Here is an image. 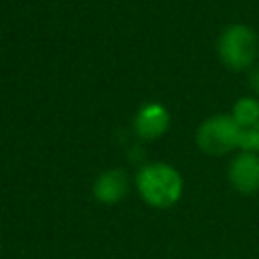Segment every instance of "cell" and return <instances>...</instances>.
Returning <instances> with one entry per match:
<instances>
[{"label":"cell","instance_id":"9c48e42d","mask_svg":"<svg viewBox=\"0 0 259 259\" xmlns=\"http://www.w3.org/2000/svg\"><path fill=\"white\" fill-rule=\"evenodd\" d=\"M257 132H259V125H257Z\"/></svg>","mask_w":259,"mask_h":259},{"label":"cell","instance_id":"277c9868","mask_svg":"<svg viewBox=\"0 0 259 259\" xmlns=\"http://www.w3.org/2000/svg\"><path fill=\"white\" fill-rule=\"evenodd\" d=\"M231 186L241 194H253L259 190V154L239 152L227 170Z\"/></svg>","mask_w":259,"mask_h":259},{"label":"cell","instance_id":"6da1fadb","mask_svg":"<svg viewBox=\"0 0 259 259\" xmlns=\"http://www.w3.org/2000/svg\"><path fill=\"white\" fill-rule=\"evenodd\" d=\"M136 188L148 206L170 208L182 198L184 180L172 164L150 162L138 170Z\"/></svg>","mask_w":259,"mask_h":259},{"label":"cell","instance_id":"7a4b0ae2","mask_svg":"<svg viewBox=\"0 0 259 259\" xmlns=\"http://www.w3.org/2000/svg\"><path fill=\"white\" fill-rule=\"evenodd\" d=\"M217 53L227 69L245 71L259 57L257 32L247 24H229L217 40Z\"/></svg>","mask_w":259,"mask_h":259},{"label":"cell","instance_id":"3957f363","mask_svg":"<svg viewBox=\"0 0 259 259\" xmlns=\"http://www.w3.org/2000/svg\"><path fill=\"white\" fill-rule=\"evenodd\" d=\"M241 127L231 113H217L206 117L196 130V146L208 156L229 154L239 148Z\"/></svg>","mask_w":259,"mask_h":259},{"label":"cell","instance_id":"ba28073f","mask_svg":"<svg viewBox=\"0 0 259 259\" xmlns=\"http://www.w3.org/2000/svg\"><path fill=\"white\" fill-rule=\"evenodd\" d=\"M249 81H251L253 91H255V93H259V67H257V69H253V73H251Z\"/></svg>","mask_w":259,"mask_h":259},{"label":"cell","instance_id":"8992f818","mask_svg":"<svg viewBox=\"0 0 259 259\" xmlns=\"http://www.w3.org/2000/svg\"><path fill=\"white\" fill-rule=\"evenodd\" d=\"M93 196L101 204H117L130 190V178L121 168H107L93 180Z\"/></svg>","mask_w":259,"mask_h":259},{"label":"cell","instance_id":"52a82bcc","mask_svg":"<svg viewBox=\"0 0 259 259\" xmlns=\"http://www.w3.org/2000/svg\"><path fill=\"white\" fill-rule=\"evenodd\" d=\"M231 117L237 121L239 127H255V125H259V99H255L251 95L239 97L233 103Z\"/></svg>","mask_w":259,"mask_h":259},{"label":"cell","instance_id":"5b68a950","mask_svg":"<svg viewBox=\"0 0 259 259\" xmlns=\"http://www.w3.org/2000/svg\"><path fill=\"white\" fill-rule=\"evenodd\" d=\"M168 127H170V111L158 101L144 103L134 117V130L138 138L146 142L160 140L168 132Z\"/></svg>","mask_w":259,"mask_h":259}]
</instances>
